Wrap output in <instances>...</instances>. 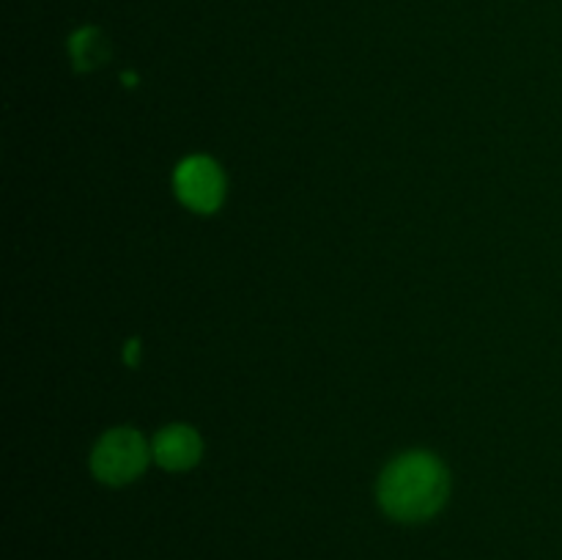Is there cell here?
I'll use <instances>...</instances> for the list:
<instances>
[{
    "mask_svg": "<svg viewBox=\"0 0 562 560\" xmlns=\"http://www.w3.org/2000/svg\"><path fill=\"white\" fill-rule=\"evenodd\" d=\"M450 475L428 450H409L384 467L376 497L384 514L395 522H426L445 505Z\"/></svg>",
    "mask_w": 562,
    "mask_h": 560,
    "instance_id": "cell-1",
    "label": "cell"
},
{
    "mask_svg": "<svg viewBox=\"0 0 562 560\" xmlns=\"http://www.w3.org/2000/svg\"><path fill=\"white\" fill-rule=\"evenodd\" d=\"M148 459H151V448L140 432L113 428V432L102 434V439L93 448L91 470L108 486H124V483L143 475Z\"/></svg>",
    "mask_w": 562,
    "mask_h": 560,
    "instance_id": "cell-2",
    "label": "cell"
},
{
    "mask_svg": "<svg viewBox=\"0 0 562 560\" xmlns=\"http://www.w3.org/2000/svg\"><path fill=\"white\" fill-rule=\"evenodd\" d=\"M173 190L187 209L198 214H212L225 201V173L212 157L195 154L176 165Z\"/></svg>",
    "mask_w": 562,
    "mask_h": 560,
    "instance_id": "cell-3",
    "label": "cell"
},
{
    "mask_svg": "<svg viewBox=\"0 0 562 560\" xmlns=\"http://www.w3.org/2000/svg\"><path fill=\"white\" fill-rule=\"evenodd\" d=\"M151 456L159 467L170 472L190 470L201 461L203 456V439L201 434L184 423H173V426L162 428L151 443Z\"/></svg>",
    "mask_w": 562,
    "mask_h": 560,
    "instance_id": "cell-4",
    "label": "cell"
},
{
    "mask_svg": "<svg viewBox=\"0 0 562 560\" xmlns=\"http://www.w3.org/2000/svg\"><path fill=\"white\" fill-rule=\"evenodd\" d=\"M69 53L75 60V69L93 71L110 58V47L97 27H82L69 38Z\"/></svg>",
    "mask_w": 562,
    "mask_h": 560,
    "instance_id": "cell-5",
    "label": "cell"
},
{
    "mask_svg": "<svg viewBox=\"0 0 562 560\" xmlns=\"http://www.w3.org/2000/svg\"><path fill=\"white\" fill-rule=\"evenodd\" d=\"M137 357H140V340H137V338H132L130 344H126V355H124L126 366H132V368H135V366H137Z\"/></svg>",
    "mask_w": 562,
    "mask_h": 560,
    "instance_id": "cell-6",
    "label": "cell"
}]
</instances>
